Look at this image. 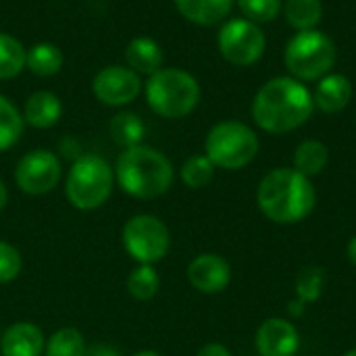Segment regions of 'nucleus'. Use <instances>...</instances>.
Wrapping results in <instances>:
<instances>
[{"mask_svg": "<svg viewBox=\"0 0 356 356\" xmlns=\"http://www.w3.org/2000/svg\"><path fill=\"white\" fill-rule=\"evenodd\" d=\"M250 113L259 129L275 136L290 134L313 117V92L307 88V83L290 75L271 77L254 94Z\"/></svg>", "mask_w": 356, "mask_h": 356, "instance_id": "f257e3e1", "label": "nucleus"}, {"mask_svg": "<svg viewBox=\"0 0 356 356\" xmlns=\"http://www.w3.org/2000/svg\"><path fill=\"white\" fill-rule=\"evenodd\" d=\"M261 213L282 225L298 223L309 217L317 202L315 186L294 167H280L269 171L257 190Z\"/></svg>", "mask_w": 356, "mask_h": 356, "instance_id": "f03ea898", "label": "nucleus"}, {"mask_svg": "<svg viewBox=\"0 0 356 356\" xmlns=\"http://www.w3.org/2000/svg\"><path fill=\"white\" fill-rule=\"evenodd\" d=\"M173 175L171 161L163 152L142 144L125 148L115 165V179L119 188L138 200H154L167 194L173 184Z\"/></svg>", "mask_w": 356, "mask_h": 356, "instance_id": "7ed1b4c3", "label": "nucleus"}, {"mask_svg": "<svg viewBox=\"0 0 356 356\" xmlns=\"http://www.w3.org/2000/svg\"><path fill=\"white\" fill-rule=\"evenodd\" d=\"M148 106L165 119H184L200 102V83L184 69H159L146 81Z\"/></svg>", "mask_w": 356, "mask_h": 356, "instance_id": "20e7f679", "label": "nucleus"}, {"mask_svg": "<svg viewBox=\"0 0 356 356\" xmlns=\"http://www.w3.org/2000/svg\"><path fill=\"white\" fill-rule=\"evenodd\" d=\"M336 60V42L321 29L296 31L284 48V65L288 69V75L302 83L319 81L321 77L332 73Z\"/></svg>", "mask_w": 356, "mask_h": 356, "instance_id": "39448f33", "label": "nucleus"}, {"mask_svg": "<svg viewBox=\"0 0 356 356\" xmlns=\"http://www.w3.org/2000/svg\"><path fill=\"white\" fill-rule=\"evenodd\" d=\"M113 186V167L98 154H81L67 173L65 196L77 211H96L108 200Z\"/></svg>", "mask_w": 356, "mask_h": 356, "instance_id": "423d86ee", "label": "nucleus"}, {"mask_svg": "<svg viewBox=\"0 0 356 356\" xmlns=\"http://www.w3.org/2000/svg\"><path fill=\"white\" fill-rule=\"evenodd\" d=\"M261 142L252 127L242 121H221L211 127L204 140V154L209 161L227 171L244 169L259 154Z\"/></svg>", "mask_w": 356, "mask_h": 356, "instance_id": "0eeeda50", "label": "nucleus"}, {"mask_svg": "<svg viewBox=\"0 0 356 356\" xmlns=\"http://www.w3.org/2000/svg\"><path fill=\"white\" fill-rule=\"evenodd\" d=\"M217 46L221 56L234 67H252L267 50V35L261 25L240 17L229 19L217 33Z\"/></svg>", "mask_w": 356, "mask_h": 356, "instance_id": "6e6552de", "label": "nucleus"}, {"mask_svg": "<svg viewBox=\"0 0 356 356\" xmlns=\"http://www.w3.org/2000/svg\"><path fill=\"white\" fill-rule=\"evenodd\" d=\"M123 246L140 265H154L167 257L171 234L159 217L136 215L123 227Z\"/></svg>", "mask_w": 356, "mask_h": 356, "instance_id": "1a4fd4ad", "label": "nucleus"}, {"mask_svg": "<svg viewBox=\"0 0 356 356\" xmlns=\"http://www.w3.org/2000/svg\"><path fill=\"white\" fill-rule=\"evenodd\" d=\"M60 161L50 150H31L15 167V184L27 196H44L60 181Z\"/></svg>", "mask_w": 356, "mask_h": 356, "instance_id": "9d476101", "label": "nucleus"}, {"mask_svg": "<svg viewBox=\"0 0 356 356\" xmlns=\"http://www.w3.org/2000/svg\"><path fill=\"white\" fill-rule=\"evenodd\" d=\"M94 96L106 106H123L136 100L142 90V79L129 67L108 65L96 73L92 81Z\"/></svg>", "mask_w": 356, "mask_h": 356, "instance_id": "9b49d317", "label": "nucleus"}, {"mask_svg": "<svg viewBox=\"0 0 356 356\" xmlns=\"http://www.w3.org/2000/svg\"><path fill=\"white\" fill-rule=\"evenodd\" d=\"M188 280L200 294H219L229 286L232 267L223 257L204 252L188 265Z\"/></svg>", "mask_w": 356, "mask_h": 356, "instance_id": "f8f14e48", "label": "nucleus"}, {"mask_svg": "<svg viewBox=\"0 0 356 356\" xmlns=\"http://www.w3.org/2000/svg\"><path fill=\"white\" fill-rule=\"evenodd\" d=\"M298 346V332L288 319L271 317L257 332V350L261 356H294Z\"/></svg>", "mask_w": 356, "mask_h": 356, "instance_id": "ddd939ff", "label": "nucleus"}, {"mask_svg": "<svg viewBox=\"0 0 356 356\" xmlns=\"http://www.w3.org/2000/svg\"><path fill=\"white\" fill-rule=\"evenodd\" d=\"M353 92H355V88H353V81L348 75L327 73L315 86V92H313L315 108H319L325 115H338L350 104Z\"/></svg>", "mask_w": 356, "mask_h": 356, "instance_id": "4468645a", "label": "nucleus"}, {"mask_svg": "<svg viewBox=\"0 0 356 356\" xmlns=\"http://www.w3.org/2000/svg\"><path fill=\"white\" fill-rule=\"evenodd\" d=\"M46 348V338L42 330L29 321L13 323L0 338L2 356H42Z\"/></svg>", "mask_w": 356, "mask_h": 356, "instance_id": "2eb2a0df", "label": "nucleus"}, {"mask_svg": "<svg viewBox=\"0 0 356 356\" xmlns=\"http://www.w3.org/2000/svg\"><path fill=\"white\" fill-rule=\"evenodd\" d=\"M236 0H175V6L190 23L209 27L227 19Z\"/></svg>", "mask_w": 356, "mask_h": 356, "instance_id": "dca6fc26", "label": "nucleus"}, {"mask_svg": "<svg viewBox=\"0 0 356 356\" xmlns=\"http://www.w3.org/2000/svg\"><path fill=\"white\" fill-rule=\"evenodd\" d=\"M63 115V104L52 92H35L25 102L23 119L35 129H48L58 123Z\"/></svg>", "mask_w": 356, "mask_h": 356, "instance_id": "f3484780", "label": "nucleus"}, {"mask_svg": "<svg viewBox=\"0 0 356 356\" xmlns=\"http://www.w3.org/2000/svg\"><path fill=\"white\" fill-rule=\"evenodd\" d=\"M125 58L129 69L142 75H152L163 69V50L150 38H134L127 44Z\"/></svg>", "mask_w": 356, "mask_h": 356, "instance_id": "a211bd4d", "label": "nucleus"}, {"mask_svg": "<svg viewBox=\"0 0 356 356\" xmlns=\"http://www.w3.org/2000/svg\"><path fill=\"white\" fill-rule=\"evenodd\" d=\"M325 280H327V275H325L323 267H319V265L305 267L296 277V296H298V300L294 305L290 302L288 313L294 315V317H300L305 305L319 300V296L323 292V286H325Z\"/></svg>", "mask_w": 356, "mask_h": 356, "instance_id": "6ab92c4d", "label": "nucleus"}, {"mask_svg": "<svg viewBox=\"0 0 356 356\" xmlns=\"http://www.w3.org/2000/svg\"><path fill=\"white\" fill-rule=\"evenodd\" d=\"M288 25L296 31L319 29L323 19V2L321 0H284L282 8Z\"/></svg>", "mask_w": 356, "mask_h": 356, "instance_id": "aec40b11", "label": "nucleus"}, {"mask_svg": "<svg viewBox=\"0 0 356 356\" xmlns=\"http://www.w3.org/2000/svg\"><path fill=\"white\" fill-rule=\"evenodd\" d=\"M330 163V150L321 140H305L294 152V169L305 177L319 175Z\"/></svg>", "mask_w": 356, "mask_h": 356, "instance_id": "412c9836", "label": "nucleus"}, {"mask_svg": "<svg viewBox=\"0 0 356 356\" xmlns=\"http://www.w3.org/2000/svg\"><path fill=\"white\" fill-rule=\"evenodd\" d=\"M25 67L38 77L56 75L63 67V52L58 46H54L50 42L35 44L25 54Z\"/></svg>", "mask_w": 356, "mask_h": 356, "instance_id": "4be33fe9", "label": "nucleus"}, {"mask_svg": "<svg viewBox=\"0 0 356 356\" xmlns=\"http://www.w3.org/2000/svg\"><path fill=\"white\" fill-rule=\"evenodd\" d=\"M144 131L146 129H144L142 119L134 113H119L111 119V136L123 148L140 146Z\"/></svg>", "mask_w": 356, "mask_h": 356, "instance_id": "5701e85b", "label": "nucleus"}, {"mask_svg": "<svg viewBox=\"0 0 356 356\" xmlns=\"http://www.w3.org/2000/svg\"><path fill=\"white\" fill-rule=\"evenodd\" d=\"M25 48L23 44L0 31V79H13L25 69Z\"/></svg>", "mask_w": 356, "mask_h": 356, "instance_id": "b1692460", "label": "nucleus"}, {"mask_svg": "<svg viewBox=\"0 0 356 356\" xmlns=\"http://www.w3.org/2000/svg\"><path fill=\"white\" fill-rule=\"evenodd\" d=\"M86 340L83 334L75 327H63L46 340L44 356H83Z\"/></svg>", "mask_w": 356, "mask_h": 356, "instance_id": "393cba45", "label": "nucleus"}, {"mask_svg": "<svg viewBox=\"0 0 356 356\" xmlns=\"http://www.w3.org/2000/svg\"><path fill=\"white\" fill-rule=\"evenodd\" d=\"M23 134V117L15 104L0 94V152L13 148Z\"/></svg>", "mask_w": 356, "mask_h": 356, "instance_id": "a878e982", "label": "nucleus"}, {"mask_svg": "<svg viewBox=\"0 0 356 356\" xmlns=\"http://www.w3.org/2000/svg\"><path fill=\"white\" fill-rule=\"evenodd\" d=\"M215 165L209 161L207 154H194L190 156L184 165H181V171H179V177L181 181L192 188V190H200L204 186H209L215 177Z\"/></svg>", "mask_w": 356, "mask_h": 356, "instance_id": "bb28decb", "label": "nucleus"}, {"mask_svg": "<svg viewBox=\"0 0 356 356\" xmlns=\"http://www.w3.org/2000/svg\"><path fill=\"white\" fill-rule=\"evenodd\" d=\"M159 286H161V280L152 265H140L127 277V292L136 300H142V302L154 298L159 292Z\"/></svg>", "mask_w": 356, "mask_h": 356, "instance_id": "cd10ccee", "label": "nucleus"}, {"mask_svg": "<svg viewBox=\"0 0 356 356\" xmlns=\"http://www.w3.org/2000/svg\"><path fill=\"white\" fill-rule=\"evenodd\" d=\"M238 8L242 10L244 19L261 25V23H271L282 15L284 0H236Z\"/></svg>", "mask_w": 356, "mask_h": 356, "instance_id": "c85d7f7f", "label": "nucleus"}, {"mask_svg": "<svg viewBox=\"0 0 356 356\" xmlns=\"http://www.w3.org/2000/svg\"><path fill=\"white\" fill-rule=\"evenodd\" d=\"M21 252L13 244L0 240V284H10L13 280H17L21 273Z\"/></svg>", "mask_w": 356, "mask_h": 356, "instance_id": "c756f323", "label": "nucleus"}, {"mask_svg": "<svg viewBox=\"0 0 356 356\" xmlns=\"http://www.w3.org/2000/svg\"><path fill=\"white\" fill-rule=\"evenodd\" d=\"M196 356H232V353L223 344H207L198 350Z\"/></svg>", "mask_w": 356, "mask_h": 356, "instance_id": "7c9ffc66", "label": "nucleus"}, {"mask_svg": "<svg viewBox=\"0 0 356 356\" xmlns=\"http://www.w3.org/2000/svg\"><path fill=\"white\" fill-rule=\"evenodd\" d=\"M83 356H119V353L113 350L111 346L96 344V346H92V348H86V355Z\"/></svg>", "mask_w": 356, "mask_h": 356, "instance_id": "2f4dec72", "label": "nucleus"}, {"mask_svg": "<svg viewBox=\"0 0 356 356\" xmlns=\"http://www.w3.org/2000/svg\"><path fill=\"white\" fill-rule=\"evenodd\" d=\"M6 202H8V190H6L4 181L0 179V211H4Z\"/></svg>", "mask_w": 356, "mask_h": 356, "instance_id": "473e14b6", "label": "nucleus"}, {"mask_svg": "<svg viewBox=\"0 0 356 356\" xmlns=\"http://www.w3.org/2000/svg\"><path fill=\"white\" fill-rule=\"evenodd\" d=\"M348 259H350V263L356 267V236L350 240V244H348Z\"/></svg>", "mask_w": 356, "mask_h": 356, "instance_id": "72a5a7b5", "label": "nucleus"}, {"mask_svg": "<svg viewBox=\"0 0 356 356\" xmlns=\"http://www.w3.org/2000/svg\"><path fill=\"white\" fill-rule=\"evenodd\" d=\"M134 356H161L159 353H154V350H140V353H136Z\"/></svg>", "mask_w": 356, "mask_h": 356, "instance_id": "f704fd0d", "label": "nucleus"}, {"mask_svg": "<svg viewBox=\"0 0 356 356\" xmlns=\"http://www.w3.org/2000/svg\"><path fill=\"white\" fill-rule=\"evenodd\" d=\"M344 356H356V348H355V350H350V353H346Z\"/></svg>", "mask_w": 356, "mask_h": 356, "instance_id": "c9c22d12", "label": "nucleus"}, {"mask_svg": "<svg viewBox=\"0 0 356 356\" xmlns=\"http://www.w3.org/2000/svg\"><path fill=\"white\" fill-rule=\"evenodd\" d=\"M0 338H2V336H0Z\"/></svg>", "mask_w": 356, "mask_h": 356, "instance_id": "e433bc0d", "label": "nucleus"}]
</instances>
